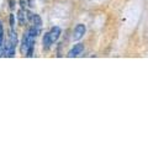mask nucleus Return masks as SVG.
<instances>
[{"instance_id": "1", "label": "nucleus", "mask_w": 148, "mask_h": 148, "mask_svg": "<svg viewBox=\"0 0 148 148\" xmlns=\"http://www.w3.org/2000/svg\"><path fill=\"white\" fill-rule=\"evenodd\" d=\"M83 49H84V47H83V45L82 43H78L75 45L74 47L69 51V53H68V57H77V56H79L82 52H83Z\"/></svg>"}, {"instance_id": "2", "label": "nucleus", "mask_w": 148, "mask_h": 148, "mask_svg": "<svg viewBox=\"0 0 148 148\" xmlns=\"http://www.w3.org/2000/svg\"><path fill=\"white\" fill-rule=\"evenodd\" d=\"M48 35H49V38L52 41V43H54L56 41L58 40L59 35H61V29H59V27H53V29L48 32Z\"/></svg>"}, {"instance_id": "3", "label": "nucleus", "mask_w": 148, "mask_h": 148, "mask_svg": "<svg viewBox=\"0 0 148 148\" xmlns=\"http://www.w3.org/2000/svg\"><path fill=\"white\" fill-rule=\"evenodd\" d=\"M74 34H75V38L79 40L83 37V35L85 34V26L84 25H78L75 29H74Z\"/></svg>"}, {"instance_id": "4", "label": "nucleus", "mask_w": 148, "mask_h": 148, "mask_svg": "<svg viewBox=\"0 0 148 148\" xmlns=\"http://www.w3.org/2000/svg\"><path fill=\"white\" fill-rule=\"evenodd\" d=\"M27 15H29V18L34 22L35 26H37V27L41 26V18H40L38 15H36V14H31V12H27Z\"/></svg>"}, {"instance_id": "5", "label": "nucleus", "mask_w": 148, "mask_h": 148, "mask_svg": "<svg viewBox=\"0 0 148 148\" xmlns=\"http://www.w3.org/2000/svg\"><path fill=\"white\" fill-rule=\"evenodd\" d=\"M51 45H52V41H51V38H49V35L46 34L45 37H43V47L46 49H48L51 47Z\"/></svg>"}, {"instance_id": "6", "label": "nucleus", "mask_w": 148, "mask_h": 148, "mask_svg": "<svg viewBox=\"0 0 148 148\" xmlns=\"http://www.w3.org/2000/svg\"><path fill=\"white\" fill-rule=\"evenodd\" d=\"M3 38H4V30H3L1 21H0V48H1V45H3Z\"/></svg>"}, {"instance_id": "7", "label": "nucleus", "mask_w": 148, "mask_h": 148, "mask_svg": "<svg viewBox=\"0 0 148 148\" xmlns=\"http://www.w3.org/2000/svg\"><path fill=\"white\" fill-rule=\"evenodd\" d=\"M18 21H20L21 25L25 24V16H24V12H22V11L18 12Z\"/></svg>"}]
</instances>
